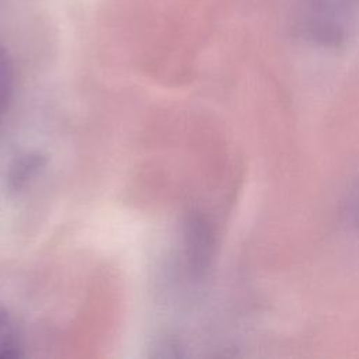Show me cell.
I'll return each mask as SVG.
<instances>
[{
  "label": "cell",
  "mask_w": 359,
  "mask_h": 359,
  "mask_svg": "<svg viewBox=\"0 0 359 359\" xmlns=\"http://www.w3.org/2000/svg\"><path fill=\"white\" fill-rule=\"evenodd\" d=\"M184 250L189 271L194 276H202L210 266L215 237L210 224L199 215H189L184 222Z\"/></svg>",
  "instance_id": "6da1fadb"
},
{
  "label": "cell",
  "mask_w": 359,
  "mask_h": 359,
  "mask_svg": "<svg viewBox=\"0 0 359 359\" xmlns=\"http://www.w3.org/2000/svg\"><path fill=\"white\" fill-rule=\"evenodd\" d=\"M48 160L39 151L22 153L8 165L6 175V187L11 194L24 191L45 168Z\"/></svg>",
  "instance_id": "7a4b0ae2"
},
{
  "label": "cell",
  "mask_w": 359,
  "mask_h": 359,
  "mask_svg": "<svg viewBox=\"0 0 359 359\" xmlns=\"http://www.w3.org/2000/svg\"><path fill=\"white\" fill-rule=\"evenodd\" d=\"M14 91V67L7 50L0 45V122L7 112Z\"/></svg>",
  "instance_id": "3957f363"
},
{
  "label": "cell",
  "mask_w": 359,
  "mask_h": 359,
  "mask_svg": "<svg viewBox=\"0 0 359 359\" xmlns=\"http://www.w3.org/2000/svg\"><path fill=\"white\" fill-rule=\"evenodd\" d=\"M11 331H14V328H13V323H11L10 314L7 313L6 309L0 307V339H1L6 334H8V332H11Z\"/></svg>",
  "instance_id": "277c9868"
}]
</instances>
